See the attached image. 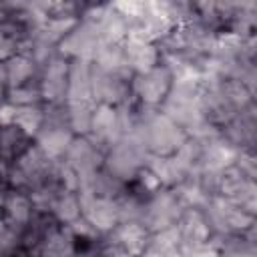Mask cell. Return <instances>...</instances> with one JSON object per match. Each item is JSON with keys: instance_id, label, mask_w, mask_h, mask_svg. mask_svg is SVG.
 I'll return each mask as SVG.
<instances>
[{"instance_id": "6da1fadb", "label": "cell", "mask_w": 257, "mask_h": 257, "mask_svg": "<svg viewBox=\"0 0 257 257\" xmlns=\"http://www.w3.org/2000/svg\"><path fill=\"white\" fill-rule=\"evenodd\" d=\"M80 203V217L94 231H112L118 225L116 199L98 197L90 193H76Z\"/></svg>"}, {"instance_id": "7a4b0ae2", "label": "cell", "mask_w": 257, "mask_h": 257, "mask_svg": "<svg viewBox=\"0 0 257 257\" xmlns=\"http://www.w3.org/2000/svg\"><path fill=\"white\" fill-rule=\"evenodd\" d=\"M171 84H173V76H171L169 66L157 64L149 72L137 74V80L133 82V90L145 104L155 106V104H163V100L167 98L171 90Z\"/></svg>"}, {"instance_id": "3957f363", "label": "cell", "mask_w": 257, "mask_h": 257, "mask_svg": "<svg viewBox=\"0 0 257 257\" xmlns=\"http://www.w3.org/2000/svg\"><path fill=\"white\" fill-rule=\"evenodd\" d=\"M68 68L70 64L64 60V56H50L44 66L42 80L38 82L42 100L48 104H60L66 102V92H68Z\"/></svg>"}, {"instance_id": "277c9868", "label": "cell", "mask_w": 257, "mask_h": 257, "mask_svg": "<svg viewBox=\"0 0 257 257\" xmlns=\"http://www.w3.org/2000/svg\"><path fill=\"white\" fill-rule=\"evenodd\" d=\"M124 48V60L126 68L133 70L135 74L149 72L159 64V48H155L153 42L137 40V38H126L122 42Z\"/></svg>"}, {"instance_id": "5b68a950", "label": "cell", "mask_w": 257, "mask_h": 257, "mask_svg": "<svg viewBox=\"0 0 257 257\" xmlns=\"http://www.w3.org/2000/svg\"><path fill=\"white\" fill-rule=\"evenodd\" d=\"M114 229H116V245L120 249H124L133 257L143 255L149 243V237H151L145 225H141L139 221H126V223H118V227Z\"/></svg>"}, {"instance_id": "8992f818", "label": "cell", "mask_w": 257, "mask_h": 257, "mask_svg": "<svg viewBox=\"0 0 257 257\" xmlns=\"http://www.w3.org/2000/svg\"><path fill=\"white\" fill-rule=\"evenodd\" d=\"M4 213H6V223L10 229L14 225L18 227H26V223L32 219V201L30 197L22 195V193H12L6 201H4ZM14 231V229H12Z\"/></svg>"}, {"instance_id": "52a82bcc", "label": "cell", "mask_w": 257, "mask_h": 257, "mask_svg": "<svg viewBox=\"0 0 257 257\" xmlns=\"http://www.w3.org/2000/svg\"><path fill=\"white\" fill-rule=\"evenodd\" d=\"M34 60L24 54H16L10 60H6V86L16 88L22 84H28L34 74Z\"/></svg>"}, {"instance_id": "ba28073f", "label": "cell", "mask_w": 257, "mask_h": 257, "mask_svg": "<svg viewBox=\"0 0 257 257\" xmlns=\"http://www.w3.org/2000/svg\"><path fill=\"white\" fill-rule=\"evenodd\" d=\"M42 122H44V108H40L38 104L16 106L14 126L20 128L26 137H36L40 126H42Z\"/></svg>"}, {"instance_id": "9c48e42d", "label": "cell", "mask_w": 257, "mask_h": 257, "mask_svg": "<svg viewBox=\"0 0 257 257\" xmlns=\"http://www.w3.org/2000/svg\"><path fill=\"white\" fill-rule=\"evenodd\" d=\"M221 257H253V247H251V243L243 245L241 241H237V243L229 241L225 245V251H223Z\"/></svg>"}, {"instance_id": "30bf717a", "label": "cell", "mask_w": 257, "mask_h": 257, "mask_svg": "<svg viewBox=\"0 0 257 257\" xmlns=\"http://www.w3.org/2000/svg\"><path fill=\"white\" fill-rule=\"evenodd\" d=\"M183 257H221V253L213 245H203V247H197L193 251L183 253Z\"/></svg>"}, {"instance_id": "8fae6325", "label": "cell", "mask_w": 257, "mask_h": 257, "mask_svg": "<svg viewBox=\"0 0 257 257\" xmlns=\"http://www.w3.org/2000/svg\"><path fill=\"white\" fill-rule=\"evenodd\" d=\"M2 215H4V199L0 197V219H2Z\"/></svg>"}, {"instance_id": "7c38bea8", "label": "cell", "mask_w": 257, "mask_h": 257, "mask_svg": "<svg viewBox=\"0 0 257 257\" xmlns=\"http://www.w3.org/2000/svg\"><path fill=\"white\" fill-rule=\"evenodd\" d=\"M4 94H6V92H4V84H0V100H2Z\"/></svg>"}]
</instances>
